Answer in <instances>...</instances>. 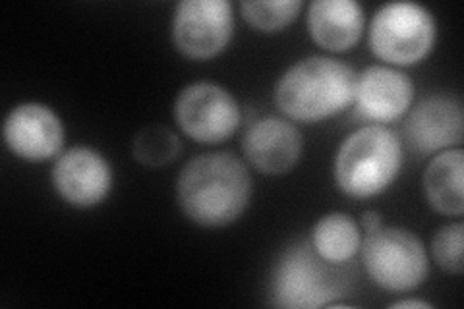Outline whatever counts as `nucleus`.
<instances>
[{
    "instance_id": "f257e3e1",
    "label": "nucleus",
    "mask_w": 464,
    "mask_h": 309,
    "mask_svg": "<svg viewBox=\"0 0 464 309\" xmlns=\"http://www.w3.org/2000/svg\"><path fill=\"white\" fill-rule=\"evenodd\" d=\"M177 199L192 223L206 228L228 227L250 205L252 176L230 153L198 155L179 174Z\"/></svg>"
},
{
    "instance_id": "f03ea898",
    "label": "nucleus",
    "mask_w": 464,
    "mask_h": 309,
    "mask_svg": "<svg viewBox=\"0 0 464 309\" xmlns=\"http://www.w3.org/2000/svg\"><path fill=\"white\" fill-rule=\"evenodd\" d=\"M356 73L335 58L308 56L290 66L275 85V105L290 121L319 122L354 102Z\"/></svg>"
},
{
    "instance_id": "7ed1b4c3",
    "label": "nucleus",
    "mask_w": 464,
    "mask_h": 309,
    "mask_svg": "<svg viewBox=\"0 0 464 309\" xmlns=\"http://www.w3.org/2000/svg\"><path fill=\"white\" fill-rule=\"evenodd\" d=\"M353 271L346 263L319 257L312 242L298 240L281 254L271 275L269 296L275 307L317 309L346 296Z\"/></svg>"
},
{
    "instance_id": "20e7f679",
    "label": "nucleus",
    "mask_w": 464,
    "mask_h": 309,
    "mask_svg": "<svg viewBox=\"0 0 464 309\" xmlns=\"http://www.w3.org/2000/svg\"><path fill=\"white\" fill-rule=\"evenodd\" d=\"M402 167V145L393 130L364 126L348 136L335 157V182L344 196L368 199L383 194Z\"/></svg>"
},
{
    "instance_id": "39448f33",
    "label": "nucleus",
    "mask_w": 464,
    "mask_h": 309,
    "mask_svg": "<svg viewBox=\"0 0 464 309\" xmlns=\"http://www.w3.org/2000/svg\"><path fill=\"white\" fill-rule=\"evenodd\" d=\"M360 254L368 276L387 292L416 290L430 273L424 244L406 228L382 225L366 232Z\"/></svg>"
},
{
    "instance_id": "423d86ee",
    "label": "nucleus",
    "mask_w": 464,
    "mask_h": 309,
    "mask_svg": "<svg viewBox=\"0 0 464 309\" xmlns=\"http://www.w3.org/2000/svg\"><path fill=\"white\" fill-rule=\"evenodd\" d=\"M438 39L433 14L416 3H389L373 14L370 47L377 58L395 66H412L431 53Z\"/></svg>"
},
{
    "instance_id": "0eeeda50",
    "label": "nucleus",
    "mask_w": 464,
    "mask_h": 309,
    "mask_svg": "<svg viewBox=\"0 0 464 309\" xmlns=\"http://www.w3.org/2000/svg\"><path fill=\"white\" fill-rule=\"evenodd\" d=\"M174 121L198 143H221L240 126L237 99L225 87L211 82L186 85L174 101Z\"/></svg>"
},
{
    "instance_id": "6e6552de",
    "label": "nucleus",
    "mask_w": 464,
    "mask_h": 309,
    "mask_svg": "<svg viewBox=\"0 0 464 309\" xmlns=\"http://www.w3.org/2000/svg\"><path fill=\"white\" fill-rule=\"evenodd\" d=\"M235 34V16L227 0H182L174 8L170 35L174 47L192 61L221 54Z\"/></svg>"
},
{
    "instance_id": "1a4fd4ad",
    "label": "nucleus",
    "mask_w": 464,
    "mask_h": 309,
    "mask_svg": "<svg viewBox=\"0 0 464 309\" xmlns=\"http://www.w3.org/2000/svg\"><path fill=\"white\" fill-rule=\"evenodd\" d=\"M53 188L72 208L90 209L105 201L112 188V167L93 147H72L56 157Z\"/></svg>"
},
{
    "instance_id": "9d476101",
    "label": "nucleus",
    "mask_w": 464,
    "mask_h": 309,
    "mask_svg": "<svg viewBox=\"0 0 464 309\" xmlns=\"http://www.w3.org/2000/svg\"><path fill=\"white\" fill-rule=\"evenodd\" d=\"M8 150L29 163H43L63 153L66 130L58 114L41 102L14 107L3 126Z\"/></svg>"
},
{
    "instance_id": "9b49d317",
    "label": "nucleus",
    "mask_w": 464,
    "mask_h": 309,
    "mask_svg": "<svg viewBox=\"0 0 464 309\" xmlns=\"http://www.w3.org/2000/svg\"><path fill=\"white\" fill-rule=\"evenodd\" d=\"M402 134L420 157L460 147L464 136L460 101L451 95L424 97L406 116Z\"/></svg>"
},
{
    "instance_id": "f8f14e48",
    "label": "nucleus",
    "mask_w": 464,
    "mask_h": 309,
    "mask_svg": "<svg viewBox=\"0 0 464 309\" xmlns=\"http://www.w3.org/2000/svg\"><path fill=\"white\" fill-rule=\"evenodd\" d=\"M414 83L404 72L389 66H368L356 73L354 102L360 119L373 124L395 122L409 112Z\"/></svg>"
},
{
    "instance_id": "ddd939ff",
    "label": "nucleus",
    "mask_w": 464,
    "mask_h": 309,
    "mask_svg": "<svg viewBox=\"0 0 464 309\" xmlns=\"http://www.w3.org/2000/svg\"><path fill=\"white\" fill-rule=\"evenodd\" d=\"M242 151L250 167L267 176L293 170L304 151L300 130L286 119L266 116L250 124L242 138Z\"/></svg>"
},
{
    "instance_id": "4468645a",
    "label": "nucleus",
    "mask_w": 464,
    "mask_h": 309,
    "mask_svg": "<svg viewBox=\"0 0 464 309\" xmlns=\"http://www.w3.org/2000/svg\"><path fill=\"white\" fill-rule=\"evenodd\" d=\"M364 8L354 0H315L308 8L310 35L325 51L353 49L364 32Z\"/></svg>"
},
{
    "instance_id": "2eb2a0df",
    "label": "nucleus",
    "mask_w": 464,
    "mask_h": 309,
    "mask_svg": "<svg viewBox=\"0 0 464 309\" xmlns=\"http://www.w3.org/2000/svg\"><path fill=\"white\" fill-rule=\"evenodd\" d=\"M464 151L460 147L445 150L433 157L424 172V194L431 208L441 215L464 213Z\"/></svg>"
},
{
    "instance_id": "dca6fc26",
    "label": "nucleus",
    "mask_w": 464,
    "mask_h": 309,
    "mask_svg": "<svg viewBox=\"0 0 464 309\" xmlns=\"http://www.w3.org/2000/svg\"><path fill=\"white\" fill-rule=\"evenodd\" d=\"M310 242L317 256L325 261L348 263L360 252L362 228L351 215L333 211L317 220Z\"/></svg>"
},
{
    "instance_id": "f3484780",
    "label": "nucleus",
    "mask_w": 464,
    "mask_h": 309,
    "mask_svg": "<svg viewBox=\"0 0 464 309\" xmlns=\"http://www.w3.org/2000/svg\"><path fill=\"white\" fill-rule=\"evenodd\" d=\"M180 140L163 124H150L141 128L132 143V153L138 163L150 169H159L172 163L180 155Z\"/></svg>"
},
{
    "instance_id": "a211bd4d",
    "label": "nucleus",
    "mask_w": 464,
    "mask_h": 309,
    "mask_svg": "<svg viewBox=\"0 0 464 309\" xmlns=\"http://www.w3.org/2000/svg\"><path fill=\"white\" fill-rule=\"evenodd\" d=\"M302 6V0H244L240 3V12L252 27L275 34L293 24Z\"/></svg>"
},
{
    "instance_id": "6ab92c4d",
    "label": "nucleus",
    "mask_w": 464,
    "mask_h": 309,
    "mask_svg": "<svg viewBox=\"0 0 464 309\" xmlns=\"http://www.w3.org/2000/svg\"><path fill=\"white\" fill-rule=\"evenodd\" d=\"M462 244H464V225L460 220L441 227L431 240V254L435 263L445 273L462 275Z\"/></svg>"
},
{
    "instance_id": "aec40b11",
    "label": "nucleus",
    "mask_w": 464,
    "mask_h": 309,
    "mask_svg": "<svg viewBox=\"0 0 464 309\" xmlns=\"http://www.w3.org/2000/svg\"><path fill=\"white\" fill-rule=\"evenodd\" d=\"M382 225H383V220H382V215L377 211H366L364 215H362L360 228L364 232H372L375 228H380Z\"/></svg>"
},
{
    "instance_id": "412c9836",
    "label": "nucleus",
    "mask_w": 464,
    "mask_h": 309,
    "mask_svg": "<svg viewBox=\"0 0 464 309\" xmlns=\"http://www.w3.org/2000/svg\"><path fill=\"white\" fill-rule=\"evenodd\" d=\"M389 307H393V309H409V307H414V309H431L433 305L431 304H428V302H422V300H399V302H395V304H391Z\"/></svg>"
}]
</instances>
